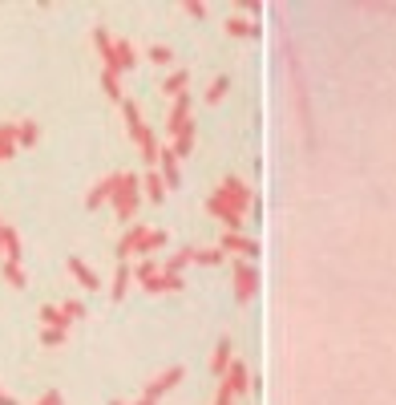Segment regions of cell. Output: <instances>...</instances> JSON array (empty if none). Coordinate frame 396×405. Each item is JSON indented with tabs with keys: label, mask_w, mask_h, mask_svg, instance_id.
<instances>
[{
	"label": "cell",
	"mask_w": 396,
	"mask_h": 405,
	"mask_svg": "<svg viewBox=\"0 0 396 405\" xmlns=\"http://www.w3.org/2000/svg\"><path fill=\"white\" fill-rule=\"evenodd\" d=\"M0 405H21L16 397H9V393H0Z\"/></svg>",
	"instance_id": "27"
},
{
	"label": "cell",
	"mask_w": 396,
	"mask_h": 405,
	"mask_svg": "<svg viewBox=\"0 0 396 405\" xmlns=\"http://www.w3.org/2000/svg\"><path fill=\"white\" fill-rule=\"evenodd\" d=\"M219 405H231V397H223V393H219Z\"/></svg>",
	"instance_id": "28"
},
{
	"label": "cell",
	"mask_w": 396,
	"mask_h": 405,
	"mask_svg": "<svg viewBox=\"0 0 396 405\" xmlns=\"http://www.w3.org/2000/svg\"><path fill=\"white\" fill-rule=\"evenodd\" d=\"M37 405H61V393H45V397H41Z\"/></svg>",
	"instance_id": "26"
},
{
	"label": "cell",
	"mask_w": 396,
	"mask_h": 405,
	"mask_svg": "<svg viewBox=\"0 0 396 405\" xmlns=\"http://www.w3.org/2000/svg\"><path fill=\"white\" fill-rule=\"evenodd\" d=\"M125 288H130V267H118V280H113V296H118V300H122L125 296Z\"/></svg>",
	"instance_id": "20"
},
{
	"label": "cell",
	"mask_w": 396,
	"mask_h": 405,
	"mask_svg": "<svg viewBox=\"0 0 396 405\" xmlns=\"http://www.w3.org/2000/svg\"><path fill=\"white\" fill-rule=\"evenodd\" d=\"M113 195V178H105V183H98V187L89 190V207H101V202H110Z\"/></svg>",
	"instance_id": "14"
},
{
	"label": "cell",
	"mask_w": 396,
	"mask_h": 405,
	"mask_svg": "<svg viewBox=\"0 0 396 405\" xmlns=\"http://www.w3.org/2000/svg\"><path fill=\"white\" fill-rule=\"evenodd\" d=\"M247 389V369L239 365H226V381H223V397H235V393H243Z\"/></svg>",
	"instance_id": "5"
},
{
	"label": "cell",
	"mask_w": 396,
	"mask_h": 405,
	"mask_svg": "<svg viewBox=\"0 0 396 405\" xmlns=\"http://www.w3.org/2000/svg\"><path fill=\"white\" fill-rule=\"evenodd\" d=\"M101 81H105V93H110V98H122V86H118V73H110V69H105V77H101Z\"/></svg>",
	"instance_id": "24"
},
{
	"label": "cell",
	"mask_w": 396,
	"mask_h": 405,
	"mask_svg": "<svg viewBox=\"0 0 396 405\" xmlns=\"http://www.w3.org/2000/svg\"><path fill=\"white\" fill-rule=\"evenodd\" d=\"M142 183H146V195H150V199H162V195H166V183H162V175H146Z\"/></svg>",
	"instance_id": "18"
},
{
	"label": "cell",
	"mask_w": 396,
	"mask_h": 405,
	"mask_svg": "<svg viewBox=\"0 0 396 405\" xmlns=\"http://www.w3.org/2000/svg\"><path fill=\"white\" fill-rule=\"evenodd\" d=\"M110 202L118 207L122 219H134V207H137V178L134 175H113V195Z\"/></svg>",
	"instance_id": "2"
},
{
	"label": "cell",
	"mask_w": 396,
	"mask_h": 405,
	"mask_svg": "<svg viewBox=\"0 0 396 405\" xmlns=\"http://www.w3.org/2000/svg\"><path fill=\"white\" fill-rule=\"evenodd\" d=\"M223 247H226V252H243V255H255V252H259V243L243 240V235H235V231H226V235H223Z\"/></svg>",
	"instance_id": "10"
},
{
	"label": "cell",
	"mask_w": 396,
	"mask_h": 405,
	"mask_svg": "<svg viewBox=\"0 0 396 405\" xmlns=\"http://www.w3.org/2000/svg\"><path fill=\"white\" fill-rule=\"evenodd\" d=\"M235 284H239V300H247L251 292H255V272H251L247 264L235 267Z\"/></svg>",
	"instance_id": "11"
},
{
	"label": "cell",
	"mask_w": 396,
	"mask_h": 405,
	"mask_svg": "<svg viewBox=\"0 0 396 405\" xmlns=\"http://www.w3.org/2000/svg\"><path fill=\"white\" fill-rule=\"evenodd\" d=\"M226 33H239V37H243V33H255V25H247L243 16H231V21H226Z\"/></svg>",
	"instance_id": "23"
},
{
	"label": "cell",
	"mask_w": 396,
	"mask_h": 405,
	"mask_svg": "<svg viewBox=\"0 0 396 405\" xmlns=\"http://www.w3.org/2000/svg\"><path fill=\"white\" fill-rule=\"evenodd\" d=\"M226 86H231V81H226V77H219V81L211 86V93H207V101H211V106H214V101H223L226 98Z\"/></svg>",
	"instance_id": "21"
},
{
	"label": "cell",
	"mask_w": 396,
	"mask_h": 405,
	"mask_svg": "<svg viewBox=\"0 0 396 405\" xmlns=\"http://www.w3.org/2000/svg\"><path fill=\"white\" fill-rule=\"evenodd\" d=\"M174 158H178L174 150H162V183L166 187H178V163Z\"/></svg>",
	"instance_id": "13"
},
{
	"label": "cell",
	"mask_w": 396,
	"mask_h": 405,
	"mask_svg": "<svg viewBox=\"0 0 396 405\" xmlns=\"http://www.w3.org/2000/svg\"><path fill=\"white\" fill-rule=\"evenodd\" d=\"M186 81H190V73H186V69H178V73H170L166 81H162V93H166V98H182V93H186Z\"/></svg>",
	"instance_id": "9"
},
{
	"label": "cell",
	"mask_w": 396,
	"mask_h": 405,
	"mask_svg": "<svg viewBox=\"0 0 396 405\" xmlns=\"http://www.w3.org/2000/svg\"><path fill=\"white\" fill-rule=\"evenodd\" d=\"M4 280H9L13 288H25V284H28L25 272H21V264H13V260H4Z\"/></svg>",
	"instance_id": "16"
},
{
	"label": "cell",
	"mask_w": 396,
	"mask_h": 405,
	"mask_svg": "<svg viewBox=\"0 0 396 405\" xmlns=\"http://www.w3.org/2000/svg\"><path fill=\"white\" fill-rule=\"evenodd\" d=\"M231 349H235L231 337H223V341H219V353H214V369H219V373H226V365H231Z\"/></svg>",
	"instance_id": "15"
},
{
	"label": "cell",
	"mask_w": 396,
	"mask_h": 405,
	"mask_svg": "<svg viewBox=\"0 0 396 405\" xmlns=\"http://www.w3.org/2000/svg\"><path fill=\"white\" fill-rule=\"evenodd\" d=\"M137 405H154V401H150V397H146V401H137Z\"/></svg>",
	"instance_id": "29"
},
{
	"label": "cell",
	"mask_w": 396,
	"mask_h": 405,
	"mask_svg": "<svg viewBox=\"0 0 396 405\" xmlns=\"http://www.w3.org/2000/svg\"><path fill=\"white\" fill-rule=\"evenodd\" d=\"M247 202H251V190L243 187L239 178H223V187H219L211 199H207V207H211L214 215L223 219L226 227L235 231L239 223H243V211H247Z\"/></svg>",
	"instance_id": "1"
},
{
	"label": "cell",
	"mask_w": 396,
	"mask_h": 405,
	"mask_svg": "<svg viewBox=\"0 0 396 405\" xmlns=\"http://www.w3.org/2000/svg\"><path fill=\"white\" fill-rule=\"evenodd\" d=\"M113 405H122V401H113Z\"/></svg>",
	"instance_id": "30"
},
{
	"label": "cell",
	"mask_w": 396,
	"mask_h": 405,
	"mask_svg": "<svg viewBox=\"0 0 396 405\" xmlns=\"http://www.w3.org/2000/svg\"><path fill=\"white\" fill-rule=\"evenodd\" d=\"M166 243V235L162 231H146V227H137L130 231L122 240V255H137V252H154V247H162Z\"/></svg>",
	"instance_id": "4"
},
{
	"label": "cell",
	"mask_w": 396,
	"mask_h": 405,
	"mask_svg": "<svg viewBox=\"0 0 396 405\" xmlns=\"http://www.w3.org/2000/svg\"><path fill=\"white\" fill-rule=\"evenodd\" d=\"M16 138L25 142V146H28V142H37V126H33V122H25V126L16 130Z\"/></svg>",
	"instance_id": "25"
},
{
	"label": "cell",
	"mask_w": 396,
	"mask_h": 405,
	"mask_svg": "<svg viewBox=\"0 0 396 405\" xmlns=\"http://www.w3.org/2000/svg\"><path fill=\"white\" fill-rule=\"evenodd\" d=\"M61 317H65V324H73V320H81V317H85V304L69 300V304H65V308H61Z\"/></svg>",
	"instance_id": "19"
},
{
	"label": "cell",
	"mask_w": 396,
	"mask_h": 405,
	"mask_svg": "<svg viewBox=\"0 0 396 405\" xmlns=\"http://www.w3.org/2000/svg\"><path fill=\"white\" fill-rule=\"evenodd\" d=\"M69 272L81 280V288H89V292H98V288H101V280L93 276V267H89L85 260H69Z\"/></svg>",
	"instance_id": "7"
},
{
	"label": "cell",
	"mask_w": 396,
	"mask_h": 405,
	"mask_svg": "<svg viewBox=\"0 0 396 405\" xmlns=\"http://www.w3.org/2000/svg\"><path fill=\"white\" fill-rule=\"evenodd\" d=\"M186 114H190V98H178V106H174V118H170V134H186L190 130V122H186Z\"/></svg>",
	"instance_id": "8"
},
{
	"label": "cell",
	"mask_w": 396,
	"mask_h": 405,
	"mask_svg": "<svg viewBox=\"0 0 396 405\" xmlns=\"http://www.w3.org/2000/svg\"><path fill=\"white\" fill-rule=\"evenodd\" d=\"M16 146H21V138H16V126H0V163H4V158H13Z\"/></svg>",
	"instance_id": "12"
},
{
	"label": "cell",
	"mask_w": 396,
	"mask_h": 405,
	"mask_svg": "<svg viewBox=\"0 0 396 405\" xmlns=\"http://www.w3.org/2000/svg\"><path fill=\"white\" fill-rule=\"evenodd\" d=\"M178 381H182V369H170V373H162V377L154 381V385H146V397H150V401H154V397H162V393H166V389H174Z\"/></svg>",
	"instance_id": "6"
},
{
	"label": "cell",
	"mask_w": 396,
	"mask_h": 405,
	"mask_svg": "<svg viewBox=\"0 0 396 405\" xmlns=\"http://www.w3.org/2000/svg\"><path fill=\"white\" fill-rule=\"evenodd\" d=\"M150 61L154 65H174V49L170 45H150Z\"/></svg>",
	"instance_id": "17"
},
{
	"label": "cell",
	"mask_w": 396,
	"mask_h": 405,
	"mask_svg": "<svg viewBox=\"0 0 396 405\" xmlns=\"http://www.w3.org/2000/svg\"><path fill=\"white\" fill-rule=\"evenodd\" d=\"M137 284H142V288H150V292H166V288L178 292V288H182V280L174 276L170 267H166V272H158L154 264H142V267H137Z\"/></svg>",
	"instance_id": "3"
},
{
	"label": "cell",
	"mask_w": 396,
	"mask_h": 405,
	"mask_svg": "<svg viewBox=\"0 0 396 405\" xmlns=\"http://www.w3.org/2000/svg\"><path fill=\"white\" fill-rule=\"evenodd\" d=\"M41 320H45V324H53V329H61V324H65L61 308H41Z\"/></svg>",
	"instance_id": "22"
}]
</instances>
